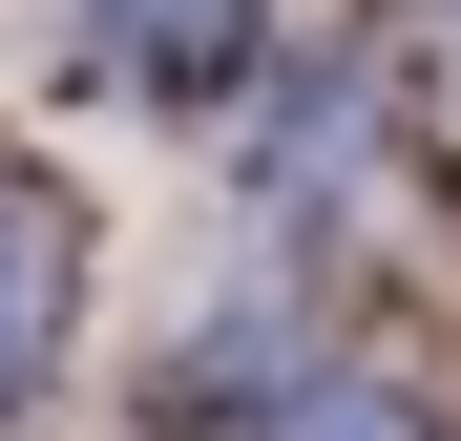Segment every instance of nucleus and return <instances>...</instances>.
I'll return each instance as SVG.
<instances>
[{"label": "nucleus", "instance_id": "1", "mask_svg": "<svg viewBox=\"0 0 461 441\" xmlns=\"http://www.w3.org/2000/svg\"><path fill=\"white\" fill-rule=\"evenodd\" d=\"M105 22H126L147 63H230V0H105Z\"/></svg>", "mask_w": 461, "mask_h": 441}, {"label": "nucleus", "instance_id": "2", "mask_svg": "<svg viewBox=\"0 0 461 441\" xmlns=\"http://www.w3.org/2000/svg\"><path fill=\"white\" fill-rule=\"evenodd\" d=\"M294 441H399V420H294Z\"/></svg>", "mask_w": 461, "mask_h": 441}, {"label": "nucleus", "instance_id": "3", "mask_svg": "<svg viewBox=\"0 0 461 441\" xmlns=\"http://www.w3.org/2000/svg\"><path fill=\"white\" fill-rule=\"evenodd\" d=\"M0 336H22V294H0Z\"/></svg>", "mask_w": 461, "mask_h": 441}]
</instances>
